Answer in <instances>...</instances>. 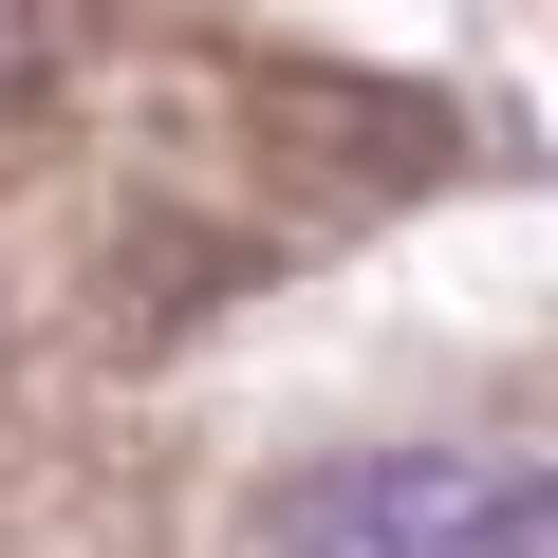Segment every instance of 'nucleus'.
I'll list each match as a JSON object with an SVG mask.
<instances>
[{
  "mask_svg": "<svg viewBox=\"0 0 558 558\" xmlns=\"http://www.w3.org/2000/svg\"><path fill=\"white\" fill-rule=\"evenodd\" d=\"M38 75H57V20H38V0H0V112H20Z\"/></svg>",
  "mask_w": 558,
  "mask_h": 558,
  "instance_id": "obj_2",
  "label": "nucleus"
},
{
  "mask_svg": "<svg viewBox=\"0 0 558 558\" xmlns=\"http://www.w3.org/2000/svg\"><path fill=\"white\" fill-rule=\"evenodd\" d=\"M260 558H558L539 447H354L260 502Z\"/></svg>",
  "mask_w": 558,
  "mask_h": 558,
  "instance_id": "obj_1",
  "label": "nucleus"
}]
</instances>
